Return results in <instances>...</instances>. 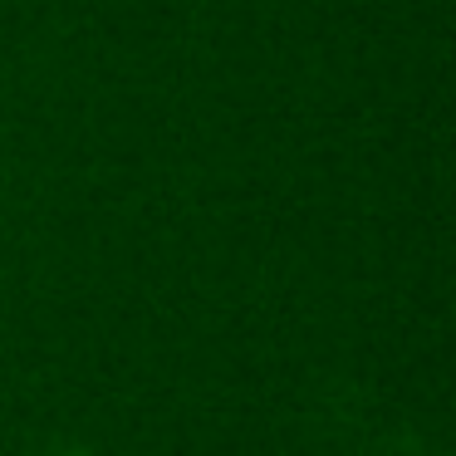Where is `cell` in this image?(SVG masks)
Listing matches in <instances>:
<instances>
[{"label": "cell", "instance_id": "obj_1", "mask_svg": "<svg viewBox=\"0 0 456 456\" xmlns=\"http://www.w3.org/2000/svg\"><path fill=\"white\" fill-rule=\"evenodd\" d=\"M45 456H94L89 446H54V452H45Z\"/></svg>", "mask_w": 456, "mask_h": 456}]
</instances>
